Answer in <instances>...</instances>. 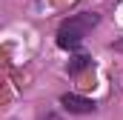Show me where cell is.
Wrapping results in <instances>:
<instances>
[{"instance_id":"277c9868","label":"cell","mask_w":123,"mask_h":120,"mask_svg":"<svg viewBox=\"0 0 123 120\" xmlns=\"http://www.w3.org/2000/svg\"><path fill=\"white\" fill-rule=\"evenodd\" d=\"M112 49H115V52H120V54H123V37H120V40H115V43H112Z\"/></svg>"},{"instance_id":"6da1fadb","label":"cell","mask_w":123,"mask_h":120,"mask_svg":"<svg viewBox=\"0 0 123 120\" xmlns=\"http://www.w3.org/2000/svg\"><path fill=\"white\" fill-rule=\"evenodd\" d=\"M97 20H100V17L92 14V12H83V14H74V17L63 20L60 29H57V46H60V49H74V46H80L83 37L97 26Z\"/></svg>"},{"instance_id":"3957f363","label":"cell","mask_w":123,"mask_h":120,"mask_svg":"<svg viewBox=\"0 0 123 120\" xmlns=\"http://www.w3.org/2000/svg\"><path fill=\"white\" fill-rule=\"evenodd\" d=\"M86 66H92V57L77 54V57H72V63H69V72H72V74H77V72H83Z\"/></svg>"},{"instance_id":"7a4b0ae2","label":"cell","mask_w":123,"mask_h":120,"mask_svg":"<svg viewBox=\"0 0 123 120\" xmlns=\"http://www.w3.org/2000/svg\"><path fill=\"white\" fill-rule=\"evenodd\" d=\"M60 106L66 109V112H72V114H92L94 109V100H89V97H80V94H63L60 97Z\"/></svg>"}]
</instances>
